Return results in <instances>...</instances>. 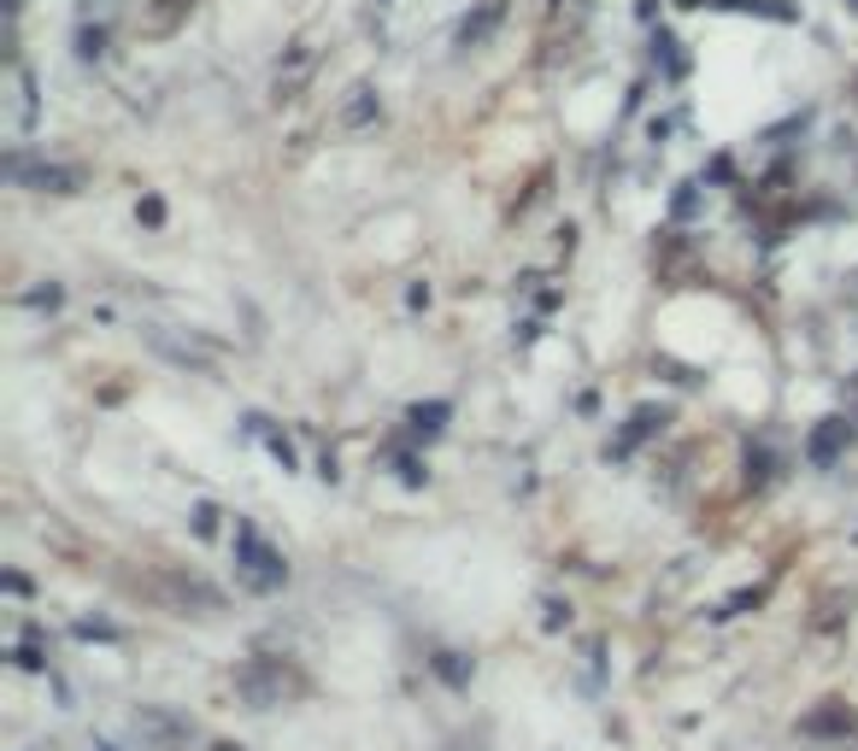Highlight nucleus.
I'll use <instances>...</instances> for the list:
<instances>
[{
  "mask_svg": "<svg viewBox=\"0 0 858 751\" xmlns=\"http://www.w3.org/2000/svg\"><path fill=\"white\" fill-rule=\"evenodd\" d=\"M236 552H241V575H248L253 588H277V581L289 575V570H282V558H277L271 547H265V540H259L248 523L236 529Z\"/></svg>",
  "mask_w": 858,
  "mask_h": 751,
  "instance_id": "1",
  "label": "nucleus"
},
{
  "mask_svg": "<svg viewBox=\"0 0 858 751\" xmlns=\"http://www.w3.org/2000/svg\"><path fill=\"white\" fill-rule=\"evenodd\" d=\"M236 687H241V699H253L259 711H265V704H282V693H289V675H282V663H253V670L236 675Z\"/></svg>",
  "mask_w": 858,
  "mask_h": 751,
  "instance_id": "2",
  "label": "nucleus"
},
{
  "mask_svg": "<svg viewBox=\"0 0 858 751\" xmlns=\"http://www.w3.org/2000/svg\"><path fill=\"white\" fill-rule=\"evenodd\" d=\"M130 734H136L141 745H177V740H189V728H182L177 717H166V711H141V717L130 722Z\"/></svg>",
  "mask_w": 858,
  "mask_h": 751,
  "instance_id": "3",
  "label": "nucleus"
},
{
  "mask_svg": "<svg viewBox=\"0 0 858 751\" xmlns=\"http://www.w3.org/2000/svg\"><path fill=\"white\" fill-rule=\"evenodd\" d=\"M12 177H24L36 188H53V194H71L77 188V171H66V164H42V171H24V164H12Z\"/></svg>",
  "mask_w": 858,
  "mask_h": 751,
  "instance_id": "4",
  "label": "nucleus"
},
{
  "mask_svg": "<svg viewBox=\"0 0 858 751\" xmlns=\"http://www.w3.org/2000/svg\"><path fill=\"white\" fill-rule=\"evenodd\" d=\"M841 441H847V423H841V417H829V429H817V434H811V458H817V464H829Z\"/></svg>",
  "mask_w": 858,
  "mask_h": 751,
  "instance_id": "5",
  "label": "nucleus"
},
{
  "mask_svg": "<svg viewBox=\"0 0 858 751\" xmlns=\"http://www.w3.org/2000/svg\"><path fill=\"white\" fill-rule=\"evenodd\" d=\"M500 24V7H482L477 18H465V30H459V41H465V48H477V41L488 36V30H495Z\"/></svg>",
  "mask_w": 858,
  "mask_h": 751,
  "instance_id": "6",
  "label": "nucleus"
},
{
  "mask_svg": "<svg viewBox=\"0 0 858 751\" xmlns=\"http://www.w3.org/2000/svg\"><path fill=\"white\" fill-rule=\"evenodd\" d=\"M441 417H447V405H418V411H412V429H418V434H436Z\"/></svg>",
  "mask_w": 858,
  "mask_h": 751,
  "instance_id": "7",
  "label": "nucleus"
},
{
  "mask_svg": "<svg viewBox=\"0 0 858 751\" xmlns=\"http://www.w3.org/2000/svg\"><path fill=\"white\" fill-rule=\"evenodd\" d=\"M100 41H107V30H100V24H94V30H83V36H77V53L94 59V53H100Z\"/></svg>",
  "mask_w": 858,
  "mask_h": 751,
  "instance_id": "8",
  "label": "nucleus"
},
{
  "mask_svg": "<svg viewBox=\"0 0 858 751\" xmlns=\"http://www.w3.org/2000/svg\"><path fill=\"white\" fill-rule=\"evenodd\" d=\"M436 670H441L447 681H465V663H459V652H441V658H436Z\"/></svg>",
  "mask_w": 858,
  "mask_h": 751,
  "instance_id": "9",
  "label": "nucleus"
},
{
  "mask_svg": "<svg viewBox=\"0 0 858 751\" xmlns=\"http://www.w3.org/2000/svg\"><path fill=\"white\" fill-rule=\"evenodd\" d=\"M377 112V100L371 94H365V100H353V107H347V123H365V118H371Z\"/></svg>",
  "mask_w": 858,
  "mask_h": 751,
  "instance_id": "10",
  "label": "nucleus"
},
{
  "mask_svg": "<svg viewBox=\"0 0 858 751\" xmlns=\"http://www.w3.org/2000/svg\"><path fill=\"white\" fill-rule=\"evenodd\" d=\"M89 7H100V12H107V7H112V0H89Z\"/></svg>",
  "mask_w": 858,
  "mask_h": 751,
  "instance_id": "11",
  "label": "nucleus"
},
{
  "mask_svg": "<svg viewBox=\"0 0 858 751\" xmlns=\"http://www.w3.org/2000/svg\"><path fill=\"white\" fill-rule=\"evenodd\" d=\"M852 7H858V0H852Z\"/></svg>",
  "mask_w": 858,
  "mask_h": 751,
  "instance_id": "12",
  "label": "nucleus"
}]
</instances>
